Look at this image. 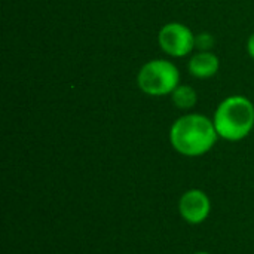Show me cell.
<instances>
[{
    "mask_svg": "<svg viewBox=\"0 0 254 254\" xmlns=\"http://www.w3.org/2000/svg\"><path fill=\"white\" fill-rule=\"evenodd\" d=\"M180 73L179 68L167 60H152L146 63L137 76L140 89L147 95H167L179 86Z\"/></svg>",
    "mask_w": 254,
    "mask_h": 254,
    "instance_id": "obj_3",
    "label": "cell"
},
{
    "mask_svg": "<svg viewBox=\"0 0 254 254\" xmlns=\"http://www.w3.org/2000/svg\"><path fill=\"white\" fill-rule=\"evenodd\" d=\"M213 122L219 137L228 141H240L253 129V103L243 95L228 97L219 104Z\"/></svg>",
    "mask_w": 254,
    "mask_h": 254,
    "instance_id": "obj_2",
    "label": "cell"
},
{
    "mask_svg": "<svg viewBox=\"0 0 254 254\" xmlns=\"http://www.w3.org/2000/svg\"><path fill=\"white\" fill-rule=\"evenodd\" d=\"M247 51H249V54L254 58V33L250 36V39L247 42Z\"/></svg>",
    "mask_w": 254,
    "mask_h": 254,
    "instance_id": "obj_9",
    "label": "cell"
},
{
    "mask_svg": "<svg viewBox=\"0 0 254 254\" xmlns=\"http://www.w3.org/2000/svg\"><path fill=\"white\" fill-rule=\"evenodd\" d=\"M214 43V39L208 33H201L195 36V46H198L201 51H208Z\"/></svg>",
    "mask_w": 254,
    "mask_h": 254,
    "instance_id": "obj_8",
    "label": "cell"
},
{
    "mask_svg": "<svg viewBox=\"0 0 254 254\" xmlns=\"http://www.w3.org/2000/svg\"><path fill=\"white\" fill-rule=\"evenodd\" d=\"M162 51L171 57H186L195 48V34L180 22L165 24L158 36Z\"/></svg>",
    "mask_w": 254,
    "mask_h": 254,
    "instance_id": "obj_4",
    "label": "cell"
},
{
    "mask_svg": "<svg viewBox=\"0 0 254 254\" xmlns=\"http://www.w3.org/2000/svg\"><path fill=\"white\" fill-rule=\"evenodd\" d=\"M193 254H211V253H207V252H196V253Z\"/></svg>",
    "mask_w": 254,
    "mask_h": 254,
    "instance_id": "obj_10",
    "label": "cell"
},
{
    "mask_svg": "<svg viewBox=\"0 0 254 254\" xmlns=\"http://www.w3.org/2000/svg\"><path fill=\"white\" fill-rule=\"evenodd\" d=\"M179 211L189 225H199L207 220L211 211V201L201 189L186 190L179 201Z\"/></svg>",
    "mask_w": 254,
    "mask_h": 254,
    "instance_id": "obj_5",
    "label": "cell"
},
{
    "mask_svg": "<svg viewBox=\"0 0 254 254\" xmlns=\"http://www.w3.org/2000/svg\"><path fill=\"white\" fill-rule=\"evenodd\" d=\"M219 138L214 122L204 115L190 113L179 118L170 129L173 147L183 156H202L213 149Z\"/></svg>",
    "mask_w": 254,
    "mask_h": 254,
    "instance_id": "obj_1",
    "label": "cell"
},
{
    "mask_svg": "<svg viewBox=\"0 0 254 254\" xmlns=\"http://www.w3.org/2000/svg\"><path fill=\"white\" fill-rule=\"evenodd\" d=\"M220 63L217 55L210 51H201L199 54L193 55L188 64L190 74L199 79H208L219 71Z\"/></svg>",
    "mask_w": 254,
    "mask_h": 254,
    "instance_id": "obj_6",
    "label": "cell"
},
{
    "mask_svg": "<svg viewBox=\"0 0 254 254\" xmlns=\"http://www.w3.org/2000/svg\"><path fill=\"white\" fill-rule=\"evenodd\" d=\"M171 97H173L174 106L182 109V110H189V109L195 107L196 100H198L195 89L192 86H188V85H179L173 91Z\"/></svg>",
    "mask_w": 254,
    "mask_h": 254,
    "instance_id": "obj_7",
    "label": "cell"
}]
</instances>
